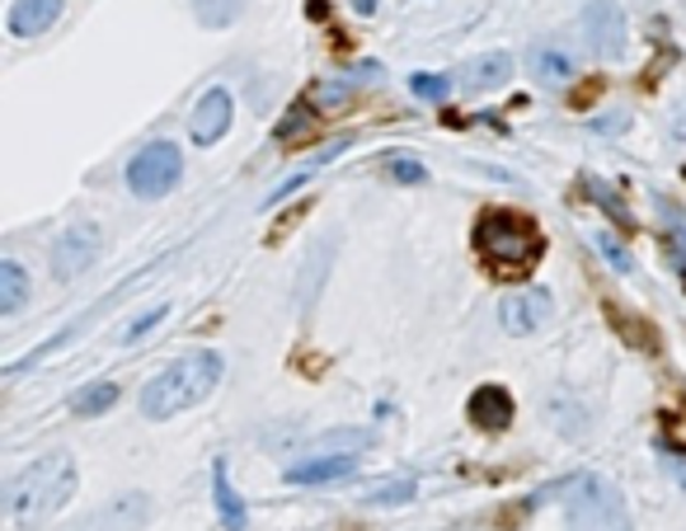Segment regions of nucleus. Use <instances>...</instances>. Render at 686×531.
<instances>
[{"instance_id": "f257e3e1", "label": "nucleus", "mask_w": 686, "mask_h": 531, "mask_svg": "<svg viewBox=\"0 0 686 531\" xmlns=\"http://www.w3.org/2000/svg\"><path fill=\"white\" fill-rule=\"evenodd\" d=\"M76 485H80V475H76V462L66 452H47V456H39V462H29L6 489L10 522L24 527V531L52 522L66 503H72Z\"/></svg>"}, {"instance_id": "f03ea898", "label": "nucleus", "mask_w": 686, "mask_h": 531, "mask_svg": "<svg viewBox=\"0 0 686 531\" xmlns=\"http://www.w3.org/2000/svg\"><path fill=\"white\" fill-rule=\"evenodd\" d=\"M221 353L213 348H193L184 358H174L165 371H155V377L142 386V414L151 423H165L174 414L193 410V404H203L207 395L221 386Z\"/></svg>"}, {"instance_id": "7ed1b4c3", "label": "nucleus", "mask_w": 686, "mask_h": 531, "mask_svg": "<svg viewBox=\"0 0 686 531\" xmlns=\"http://www.w3.org/2000/svg\"><path fill=\"white\" fill-rule=\"evenodd\" d=\"M475 250L489 263V273L499 278H518L526 273L545 250L541 226L518 207H489L480 221H475Z\"/></svg>"}, {"instance_id": "20e7f679", "label": "nucleus", "mask_w": 686, "mask_h": 531, "mask_svg": "<svg viewBox=\"0 0 686 531\" xmlns=\"http://www.w3.org/2000/svg\"><path fill=\"white\" fill-rule=\"evenodd\" d=\"M559 503H565L569 531H630V508L621 489L602 475H574Z\"/></svg>"}, {"instance_id": "39448f33", "label": "nucleus", "mask_w": 686, "mask_h": 531, "mask_svg": "<svg viewBox=\"0 0 686 531\" xmlns=\"http://www.w3.org/2000/svg\"><path fill=\"white\" fill-rule=\"evenodd\" d=\"M184 180V151L174 141H146L128 161V188L137 198H165Z\"/></svg>"}, {"instance_id": "423d86ee", "label": "nucleus", "mask_w": 686, "mask_h": 531, "mask_svg": "<svg viewBox=\"0 0 686 531\" xmlns=\"http://www.w3.org/2000/svg\"><path fill=\"white\" fill-rule=\"evenodd\" d=\"M231 122H236V99H231L226 85H213V90L193 104V113H188L193 147H217V141L231 132Z\"/></svg>"}, {"instance_id": "0eeeda50", "label": "nucleus", "mask_w": 686, "mask_h": 531, "mask_svg": "<svg viewBox=\"0 0 686 531\" xmlns=\"http://www.w3.org/2000/svg\"><path fill=\"white\" fill-rule=\"evenodd\" d=\"M99 245H104L99 226H72V231H62L57 245H52V278L57 282L80 278L99 259Z\"/></svg>"}, {"instance_id": "6e6552de", "label": "nucleus", "mask_w": 686, "mask_h": 531, "mask_svg": "<svg viewBox=\"0 0 686 531\" xmlns=\"http://www.w3.org/2000/svg\"><path fill=\"white\" fill-rule=\"evenodd\" d=\"M499 321L503 329L513 334V339H526V334H536L545 321H551V292L545 288H518L499 301Z\"/></svg>"}, {"instance_id": "1a4fd4ad", "label": "nucleus", "mask_w": 686, "mask_h": 531, "mask_svg": "<svg viewBox=\"0 0 686 531\" xmlns=\"http://www.w3.org/2000/svg\"><path fill=\"white\" fill-rule=\"evenodd\" d=\"M584 33H588V47L597 57L616 62L625 52V14L616 0H592L588 14H584Z\"/></svg>"}, {"instance_id": "9d476101", "label": "nucleus", "mask_w": 686, "mask_h": 531, "mask_svg": "<svg viewBox=\"0 0 686 531\" xmlns=\"http://www.w3.org/2000/svg\"><path fill=\"white\" fill-rule=\"evenodd\" d=\"M353 470H358L353 452H325L302 466H287V485H334V480H348Z\"/></svg>"}, {"instance_id": "9b49d317", "label": "nucleus", "mask_w": 686, "mask_h": 531, "mask_svg": "<svg viewBox=\"0 0 686 531\" xmlns=\"http://www.w3.org/2000/svg\"><path fill=\"white\" fill-rule=\"evenodd\" d=\"M466 414H470V423L475 429H489V433H499V429H508V423H513V395L503 391V386H480V391L470 395V404H466Z\"/></svg>"}, {"instance_id": "f8f14e48", "label": "nucleus", "mask_w": 686, "mask_h": 531, "mask_svg": "<svg viewBox=\"0 0 686 531\" xmlns=\"http://www.w3.org/2000/svg\"><path fill=\"white\" fill-rule=\"evenodd\" d=\"M62 14V0H14L10 6V33L14 39H39L57 24Z\"/></svg>"}, {"instance_id": "ddd939ff", "label": "nucleus", "mask_w": 686, "mask_h": 531, "mask_svg": "<svg viewBox=\"0 0 686 531\" xmlns=\"http://www.w3.org/2000/svg\"><path fill=\"white\" fill-rule=\"evenodd\" d=\"M146 518H151V499L132 489V494H118V499L104 508V512H95L90 527H104V531H137Z\"/></svg>"}, {"instance_id": "4468645a", "label": "nucleus", "mask_w": 686, "mask_h": 531, "mask_svg": "<svg viewBox=\"0 0 686 531\" xmlns=\"http://www.w3.org/2000/svg\"><path fill=\"white\" fill-rule=\"evenodd\" d=\"M508 76H513V57L508 52H484V57H475L461 71V85L466 90H499Z\"/></svg>"}, {"instance_id": "2eb2a0df", "label": "nucleus", "mask_w": 686, "mask_h": 531, "mask_svg": "<svg viewBox=\"0 0 686 531\" xmlns=\"http://www.w3.org/2000/svg\"><path fill=\"white\" fill-rule=\"evenodd\" d=\"M213 494H217V518L226 531H244V522H250V512H244L240 494L231 485V470H226V462L213 466Z\"/></svg>"}, {"instance_id": "dca6fc26", "label": "nucleus", "mask_w": 686, "mask_h": 531, "mask_svg": "<svg viewBox=\"0 0 686 531\" xmlns=\"http://www.w3.org/2000/svg\"><path fill=\"white\" fill-rule=\"evenodd\" d=\"M29 306V273H24V263H14V259H0V315H20Z\"/></svg>"}, {"instance_id": "f3484780", "label": "nucleus", "mask_w": 686, "mask_h": 531, "mask_svg": "<svg viewBox=\"0 0 686 531\" xmlns=\"http://www.w3.org/2000/svg\"><path fill=\"white\" fill-rule=\"evenodd\" d=\"M113 404H118V381H90L85 391H76L72 410H76V419H99L104 410H113Z\"/></svg>"}, {"instance_id": "a211bd4d", "label": "nucleus", "mask_w": 686, "mask_h": 531, "mask_svg": "<svg viewBox=\"0 0 686 531\" xmlns=\"http://www.w3.org/2000/svg\"><path fill=\"white\" fill-rule=\"evenodd\" d=\"M532 71H536L541 85L559 90V85H569V76H574V62L565 57V52H555V47H541L536 57H532Z\"/></svg>"}, {"instance_id": "6ab92c4d", "label": "nucleus", "mask_w": 686, "mask_h": 531, "mask_svg": "<svg viewBox=\"0 0 686 531\" xmlns=\"http://www.w3.org/2000/svg\"><path fill=\"white\" fill-rule=\"evenodd\" d=\"M193 14L203 29H226L244 14V0H193Z\"/></svg>"}, {"instance_id": "aec40b11", "label": "nucleus", "mask_w": 686, "mask_h": 531, "mask_svg": "<svg viewBox=\"0 0 686 531\" xmlns=\"http://www.w3.org/2000/svg\"><path fill=\"white\" fill-rule=\"evenodd\" d=\"M607 311H611V325L630 339V348H644V353H654V348H658V334L649 329L644 321H630V315H625L621 306H616V301H607Z\"/></svg>"}, {"instance_id": "412c9836", "label": "nucleus", "mask_w": 686, "mask_h": 531, "mask_svg": "<svg viewBox=\"0 0 686 531\" xmlns=\"http://www.w3.org/2000/svg\"><path fill=\"white\" fill-rule=\"evenodd\" d=\"M658 212H663V221L673 226V240H677V269H686V212L682 207H673V203H658Z\"/></svg>"}, {"instance_id": "4be33fe9", "label": "nucleus", "mask_w": 686, "mask_h": 531, "mask_svg": "<svg viewBox=\"0 0 686 531\" xmlns=\"http://www.w3.org/2000/svg\"><path fill=\"white\" fill-rule=\"evenodd\" d=\"M410 90H414L418 99H443V95L451 90V80H447V76H433V71H414V76H410Z\"/></svg>"}, {"instance_id": "5701e85b", "label": "nucleus", "mask_w": 686, "mask_h": 531, "mask_svg": "<svg viewBox=\"0 0 686 531\" xmlns=\"http://www.w3.org/2000/svg\"><path fill=\"white\" fill-rule=\"evenodd\" d=\"M410 499H414V480H395V485L372 489V499L367 503H410Z\"/></svg>"}, {"instance_id": "b1692460", "label": "nucleus", "mask_w": 686, "mask_h": 531, "mask_svg": "<svg viewBox=\"0 0 686 531\" xmlns=\"http://www.w3.org/2000/svg\"><path fill=\"white\" fill-rule=\"evenodd\" d=\"M165 315H170V306H155V311H146V315H137V321L128 325V334H122V344H137L146 329H155V325H161Z\"/></svg>"}, {"instance_id": "393cba45", "label": "nucleus", "mask_w": 686, "mask_h": 531, "mask_svg": "<svg viewBox=\"0 0 686 531\" xmlns=\"http://www.w3.org/2000/svg\"><path fill=\"white\" fill-rule=\"evenodd\" d=\"M385 165H391V174L400 184H424V165H418V161H400V155H391Z\"/></svg>"}, {"instance_id": "a878e982", "label": "nucleus", "mask_w": 686, "mask_h": 531, "mask_svg": "<svg viewBox=\"0 0 686 531\" xmlns=\"http://www.w3.org/2000/svg\"><path fill=\"white\" fill-rule=\"evenodd\" d=\"M597 250H602L611 263H616V269H621V273H630V254L621 250V245H616L611 236H597Z\"/></svg>"}, {"instance_id": "bb28decb", "label": "nucleus", "mask_w": 686, "mask_h": 531, "mask_svg": "<svg viewBox=\"0 0 686 531\" xmlns=\"http://www.w3.org/2000/svg\"><path fill=\"white\" fill-rule=\"evenodd\" d=\"M296 128H302V132H306V128H311V113H306V109H302V104H296V109H292V113H287V122H283V128H277V137H283V141H287V137H292V132H296Z\"/></svg>"}, {"instance_id": "cd10ccee", "label": "nucleus", "mask_w": 686, "mask_h": 531, "mask_svg": "<svg viewBox=\"0 0 686 531\" xmlns=\"http://www.w3.org/2000/svg\"><path fill=\"white\" fill-rule=\"evenodd\" d=\"M667 429H673V442H677V447L686 452V410H682V419H677V414L667 419Z\"/></svg>"}]
</instances>
